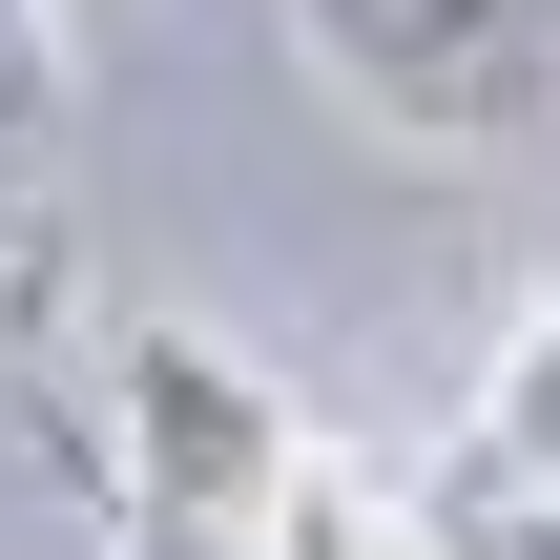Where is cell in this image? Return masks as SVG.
Segmentation results:
<instances>
[{
    "mask_svg": "<svg viewBox=\"0 0 560 560\" xmlns=\"http://www.w3.org/2000/svg\"><path fill=\"white\" fill-rule=\"evenodd\" d=\"M104 499H125V560H457L416 499H374L208 312H145L104 353Z\"/></svg>",
    "mask_w": 560,
    "mask_h": 560,
    "instance_id": "1",
    "label": "cell"
},
{
    "mask_svg": "<svg viewBox=\"0 0 560 560\" xmlns=\"http://www.w3.org/2000/svg\"><path fill=\"white\" fill-rule=\"evenodd\" d=\"M291 62H312L374 145L478 166V145H520L560 104V0H291Z\"/></svg>",
    "mask_w": 560,
    "mask_h": 560,
    "instance_id": "2",
    "label": "cell"
},
{
    "mask_svg": "<svg viewBox=\"0 0 560 560\" xmlns=\"http://www.w3.org/2000/svg\"><path fill=\"white\" fill-rule=\"evenodd\" d=\"M478 499L499 520H560V312H520L499 374H478Z\"/></svg>",
    "mask_w": 560,
    "mask_h": 560,
    "instance_id": "3",
    "label": "cell"
},
{
    "mask_svg": "<svg viewBox=\"0 0 560 560\" xmlns=\"http://www.w3.org/2000/svg\"><path fill=\"white\" fill-rule=\"evenodd\" d=\"M62 145V0H0V187Z\"/></svg>",
    "mask_w": 560,
    "mask_h": 560,
    "instance_id": "4",
    "label": "cell"
},
{
    "mask_svg": "<svg viewBox=\"0 0 560 560\" xmlns=\"http://www.w3.org/2000/svg\"><path fill=\"white\" fill-rule=\"evenodd\" d=\"M499 560H560V520H520V540H499Z\"/></svg>",
    "mask_w": 560,
    "mask_h": 560,
    "instance_id": "5",
    "label": "cell"
}]
</instances>
